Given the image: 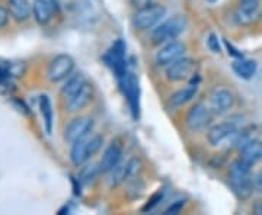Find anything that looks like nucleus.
I'll return each instance as SVG.
<instances>
[{"instance_id": "obj_1", "label": "nucleus", "mask_w": 262, "mask_h": 215, "mask_svg": "<svg viewBox=\"0 0 262 215\" xmlns=\"http://www.w3.org/2000/svg\"><path fill=\"white\" fill-rule=\"evenodd\" d=\"M251 169L252 166L242 159L234 160L229 168V183L236 198L241 201L249 199L255 189Z\"/></svg>"}, {"instance_id": "obj_2", "label": "nucleus", "mask_w": 262, "mask_h": 215, "mask_svg": "<svg viewBox=\"0 0 262 215\" xmlns=\"http://www.w3.org/2000/svg\"><path fill=\"white\" fill-rule=\"evenodd\" d=\"M187 18L182 15H177V16L162 22L160 25H156L151 29L150 31V41L155 45L166 44L172 39H177L187 29Z\"/></svg>"}, {"instance_id": "obj_3", "label": "nucleus", "mask_w": 262, "mask_h": 215, "mask_svg": "<svg viewBox=\"0 0 262 215\" xmlns=\"http://www.w3.org/2000/svg\"><path fill=\"white\" fill-rule=\"evenodd\" d=\"M103 144V137L99 134L95 135H88L84 138H80L76 142L72 144V150H70V160L72 163L80 168L89 159H92L95 154L101 150Z\"/></svg>"}, {"instance_id": "obj_4", "label": "nucleus", "mask_w": 262, "mask_h": 215, "mask_svg": "<svg viewBox=\"0 0 262 215\" xmlns=\"http://www.w3.org/2000/svg\"><path fill=\"white\" fill-rule=\"evenodd\" d=\"M166 15V8L159 3H150L136 10L133 16V25L137 31H151Z\"/></svg>"}, {"instance_id": "obj_5", "label": "nucleus", "mask_w": 262, "mask_h": 215, "mask_svg": "<svg viewBox=\"0 0 262 215\" xmlns=\"http://www.w3.org/2000/svg\"><path fill=\"white\" fill-rule=\"evenodd\" d=\"M241 130L239 122L234 121V118L220 122L217 125H213L207 132V140L213 147H222L227 142H233L236 134Z\"/></svg>"}, {"instance_id": "obj_6", "label": "nucleus", "mask_w": 262, "mask_h": 215, "mask_svg": "<svg viewBox=\"0 0 262 215\" xmlns=\"http://www.w3.org/2000/svg\"><path fill=\"white\" fill-rule=\"evenodd\" d=\"M196 63L194 58L189 57H182L177 60L175 63L169 64L166 68V79L172 83H181L187 82L189 79H194L196 76Z\"/></svg>"}, {"instance_id": "obj_7", "label": "nucleus", "mask_w": 262, "mask_h": 215, "mask_svg": "<svg viewBox=\"0 0 262 215\" xmlns=\"http://www.w3.org/2000/svg\"><path fill=\"white\" fill-rule=\"evenodd\" d=\"M214 112L211 111L210 105L204 102L195 103L187 113V127L194 132H200L207 130L210 124L213 122Z\"/></svg>"}, {"instance_id": "obj_8", "label": "nucleus", "mask_w": 262, "mask_h": 215, "mask_svg": "<svg viewBox=\"0 0 262 215\" xmlns=\"http://www.w3.org/2000/svg\"><path fill=\"white\" fill-rule=\"evenodd\" d=\"M122 89L128 101L131 115L134 120L140 118V82L134 73H127L122 77Z\"/></svg>"}, {"instance_id": "obj_9", "label": "nucleus", "mask_w": 262, "mask_h": 215, "mask_svg": "<svg viewBox=\"0 0 262 215\" xmlns=\"http://www.w3.org/2000/svg\"><path fill=\"white\" fill-rule=\"evenodd\" d=\"M73 70H75V60L69 54H58L51 60L48 66L47 76L50 82L58 83L61 80H66L73 73Z\"/></svg>"}, {"instance_id": "obj_10", "label": "nucleus", "mask_w": 262, "mask_h": 215, "mask_svg": "<svg viewBox=\"0 0 262 215\" xmlns=\"http://www.w3.org/2000/svg\"><path fill=\"white\" fill-rule=\"evenodd\" d=\"M239 6L234 12L233 19L237 25L248 27L261 19V0H237Z\"/></svg>"}, {"instance_id": "obj_11", "label": "nucleus", "mask_w": 262, "mask_h": 215, "mask_svg": "<svg viewBox=\"0 0 262 215\" xmlns=\"http://www.w3.org/2000/svg\"><path fill=\"white\" fill-rule=\"evenodd\" d=\"M95 122L89 116H77L75 120L69 122L64 128V140L69 144H73L80 138L88 137L91 132L94 131Z\"/></svg>"}, {"instance_id": "obj_12", "label": "nucleus", "mask_w": 262, "mask_h": 215, "mask_svg": "<svg viewBox=\"0 0 262 215\" xmlns=\"http://www.w3.org/2000/svg\"><path fill=\"white\" fill-rule=\"evenodd\" d=\"M185 53H187V45L181 41L172 39V41L166 42L163 47L159 48L155 60H156L158 66H169L179 58L185 57Z\"/></svg>"}, {"instance_id": "obj_13", "label": "nucleus", "mask_w": 262, "mask_h": 215, "mask_svg": "<svg viewBox=\"0 0 262 215\" xmlns=\"http://www.w3.org/2000/svg\"><path fill=\"white\" fill-rule=\"evenodd\" d=\"M103 60L106 61V64L113 68L117 77L122 79L127 75V63H125V44L121 39H118L113 48L106 53V56L103 57Z\"/></svg>"}, {"instance_id": "obj_14", "label": "nucleus", "mask_w": 262, "mask_h": 215, "mask_svg": "<svg viewBox=\"0 0 262 215\" xmlns=\"http://www.w3.org/2000/svg\"><path fill=\"white\" fill-rule=\"evenodd\" d=\"M210 108L214 115L227 113L234 106V94L226 87H215L210 94Z\"/></svg>"}, {"instance_id": "obj_15", "label": "nucleus", "mask_w": 262, "mask_h": 215, "mask_svg": "<svg viewBox=\"0 0 262 215\" xmlns=\"http://www.w3.org/2000/svg\"><path fill=\"white\" fill-rule=\"evenodd\" d=\"M92 99H94V86L89 82H86L77 93L66 101V105L70 112H79V111H83L84 108L92 102Z\"/></svg>"}, {"instance_id": "obj_16", "label": "nucleus", "mask_w": 262, "mask_h": 215, "mask_svg": "<svg viewBox=\"0 0 262 215\" xmlns=\"http://www.w3.org/2000/svg\"><path fill=\"white\" fill-rule=\"evenodd\" d=\"M122 159V146L118 142V141H113L105 153L102 154V159L99 161V170L101 173H108L111 169H114Z\"/></svg>"}, {"instance_id": "obj_17", "label": "nucleus", "mask_w": 262, "mask_h": 215, "mask_svg": "<svg viewBox=\"0 0 262 215\" xmlns=\"http://www.w3.org/2000/svg\"><path fill=\"white\" fill-rule=\"evenodd\" d=\"M54 6L51 0H34L32 3V15L39 25H47L53 19Z\"/></svg>"}, {"instance_id": "obj_18", "label": "nucleus", "mask_w": 262, "mask_h": 215, "mask_svg": "<svg viewBox=\"0 0 262 215\" xmlns=\"http://www.w3.org/2000/svg\"><path fill=\"white\" fill-rule=\"evenodd\" d=\"M241 159L251 166L262 161V141L255 138L249 144H246L244 149H241Z\"/></svg>"}, {"instance_id": "obj_19", "label": "nucleus", "mask_w": 262, "mask_h": 215, "mask_svg": "<svg viewBox=\"0 0 262 215\" xmlns=\"http://www.w3.org/2000/svg\"><path fill=\"white\" fill-rule=\"evenodd\" d=\"M86 82H88V80H86V77H84L82 73H75V75L72 73V75L66 79V83L61 86L60 93H61V96L67 101V99H70L73 94L77 93V92L80 90V87H82Z\"/></svg>"}, {"instance_id": "obj_20", "label": "nucleus", "mask_w": 262, "mask_h": 215, "mask_svg": "<svg viewBox=\"0 0 262 215\" xmlns=\"http://www.w3.org/2000/svg\"><path fill=\"white\" fill-rule=\"evenodd\" d=\"M8 5H9V12L10 16L18 20V22H24L31 16V12H32V6L29 5L28 0H8Z\"/></svg>"}, {"instance_id": "obj_21", "label": "nucleus", "mask_w": 262, "mask_h": 215, "mask_svg": "<svg viewBox=\"0 0 262 215\" xmlns=\"http://www.w3.org/2000/svg\"><path fill=\"white\" fill-rule=\"evenodd\" d=\"M232 68L236 75L239 76L241 79H245V80H249L252 79L255 73H256V68H258V64L256 61L253 60H248V58H237L236 61H233L232 64Z\"/></svg>"}, {"instance_id": "obj_22", "label": "nucleus", "mask_w": 262, "mask_h": 215, "mask_svg": "<svg viewBox=\"0 0 262 215\" xmlns=\"http://www.w3.org/2000/svg\"><path fill=\"white\" fill-rule=\"evenodd\" d=\"M196 93H198V83H189L188 86L179 89V90H177L175 93L172 94L170 96V102L175 106H182V105H185L189 101H192L196 96Z\"/></svg>"}, {"instance_id": "obj_23", "label": "nucleus", "mask_w": 262, "mask_h": 215, "mask_svg": "<svg viewBox=\"0 0 262 215\" xmlns=\"http://www.w3.org/2000/svg\"><path fill=\"white\" fill-rule=\"evenodd\" d=\"M127 182V163H118L114 169L108 172V185L111 189L121 186Z\"/></svg>"}, {"instance_id": "obj_24", "label": "nucleus", "mask_w": 262, "mask_h": 215, "mask_svg": "<svg viewBox=\"0 0 262 215\" xmlns=\"http://www.w3.org/2000/svg\"><path fill=\"white\" fill-rule=\"evenodd\" d=\"M39 109L44 118V125H46V131L47 134L53 132V106H51V101L47 94H42L39 98Z\"/></svg>"}, {"instance_id": "obj_25", "label": "nucleus", "mask_w": 262, "mask_h": 215, "mask_svg": "<svg viewBox=\"0 0 262 215\" xmlns=\"http://www.w3.org/2000/svg\"><path fill=\"white\" fill-rule=\"evenodd\" d=\"M255 131H256V128H255V127H244V128H241L239 132L236 134V137H234V141H233L234 147L239 150L244 149L246 144H249L251 141L255 140V138H256Z\"/></svg>"}, {"instance_id": "obj_26", "label": "nucleus", "mask_w": 262, "mask_h": 215, "mask_svg": "<svg viewBox=\"0 0 262 215\" xmlns=\"http://www.w3.org/2000/svg\"><path fill=\"white\" fill-rule=\"evenodd\" d=\"M98 175H101V170H99V166H96V164H88V166H84L80 170V173H79V180H80V183H83V185H91V183H94L96 178H98Z\"/></svg>"}, {"instance_id": "obj_27", "label": "nucleus", "mask_w": 262, "mask_h": 215, "mask_svg": "<svg viewBox=\"0 0 262 215\" xmlns=\"http://www.w3.org/2000/svg\"><path fill=\"white\" fill-rule=\"evenodd\" d=\"M143 190H144V182L141 180L140 176L128 180V190H127V194H128V197H130L131 199L140 198L141 194H143Z\"/></svg>"}, {"instance_id": "obj_28", "label": "nucleus", "mask_w": 262, "mask_h": 215, "mask_svg": "<svg viewBox=\"0 0 262 215\" xmlns=\"http://www.w3.org/2000/svg\"><path fill=\"white\" fill-rule=\"evenodd\" d=\"M143 170V163L140 159L133 157L127 161V182L134 178H139Z\"/></svg>"}, {"instance_id": "obj_29", "label": "nucleus", "mask_w": 262, "mask_h": 215, "mask_svg": "<svg viewBox=\"0 0 262 215\" xmlns=\"http://www.w3.org/2000/svg\"><path fill=\"white\" fill-rule=\"evenodd\" d=\"M6 68V73L10 76H16V77H19V76H22L24 73H25V64L24 63H9L8 66L5 67Z\"/></svg>"}, {"instance_id": "obj_30", "label": "nucleus", "mask_w": 262, "mask_h": 215, "mask_svg": "<svg viewBox=\"0 0 262 215\" xmlns=\"http://www.w3.org/2000/svg\"><path fill=\"white\" fill-rule=\"evenodd\" d=\"M207 45L215 54L220 53V42H219V37L215 34H210V37L207 39Z\"/></svg>"}, {"instance_id": "obj_31", "label": "nucleus", "mask_w": 262, "mask_h": 215, "mask_svg": "<svg viewBox=\"0 0 262 215\" xmlns=\"http://www.w3.org/2000/svg\"><path fill=\"white\" fill-rule=\"evenodd\" d=\"M162 198H163V192H158V194H155L151 199H150L149 202H147V205L143 208V211H150V209H153L155 206L159 204L160 201H162Z\"/></svg>"}, {"instance_id": "obj_32", "label": "nucleus", "mask_w": 262, "mask_h": 215, "mask_svg": "<svg viewBox=\"0 0 262 215\" xmlns=\"http://www.w3.org/2000/svg\"><path fill=\"white\" fill-rule=\"evenodd\" d=\"M9 16H10L9 9H6L5 6H2V5H0V29L3 28V27H6V23L9 22Z\"/></svg>"}, {"instance_id": "obj_33", "label": "nucleus", "mask_w": 262, "mask_h": 215, "mask_svg": "<svg viewBox=\"0 0 262 215\" xmlns=\"http://www.w3.org/2000/svg\"><path fill=\"white\" fill-rule=\"evenodd\" d=\"M184 204H185L184 201H178L175 205L169 206L168 209L165 211V214H177V212H179V211H181V208L184 206Z\"/></svg>"}, {"instance_id": "obj_34", "label": "nucleus", "mask_w": 262, "mask_h": 215, "mask_svg": "<svg viewBox=\"0 0 262 215\" xmlns=\"http://www.w3.org/2000/svg\"><path fill=\"white\" fill-rule=\"evenodd\" d=\"M131 6L136 8V9H140V8H144L150 3H153V0H130Z\"/></svg>"}, {"instance_id": "obj_35", "label": "nucleus", "mask_w": 262, "mask_h": 215, "mask_svg": "<svg viewBox=\"0 0 262 215\" xmlns=\"http://www.w3.org/2000/svg\"><path fill=\"white\" fill-rule=\"evenodd\" d=\"M253 183H255V190L256 192H259V194H262V170L255 176V179H253Z\"/></svg>"}, {"instance_id": "obj_36", "label": "nucleus", "mask_w": 262, "mask_h": 215, "mask_svg": "<svg viewBox=\"0 0 262 215\" xmlns=\"http://www.w3.org/2000/svg\"><path fill=\"white\" fill-rule=\"evenodd\" d=\"M226 47H227V50H229V54H232L233 57H236V58H242L244 57V54L242 53H239L237 50H234L233 47H232V44H229L227 41H225Z\"/></svg>"}, {"instance_id": "obj_37", "label": "nucleus", "mask_w": 262, "mask_h": 215, "mask_svg": "<svg viewBox=\"0 0 262 215\" xmlns=\"http://www.w3.org/2000/svg\"><path fill=\"white\" fill-rule=\"evenodd\" d=\"M253 209H255V214L262 215V201H259V202L255 205V208H253Z\"/></svg>"}, {"instance_id": "obj_38", "label": "nucleus", "mask_w": 262, "mask_h": 215, "mask_svg": "<svg viewBox=\"0 0 262 215\" xmlns=\"http://www.w3.org/2000/svg\"><path fill=\"white\" fill-rule=\"evenodd\" d=\"M207 3H211V5H213V3H217V2H219V0H206Z\"/></svg>"}]
</instances>
